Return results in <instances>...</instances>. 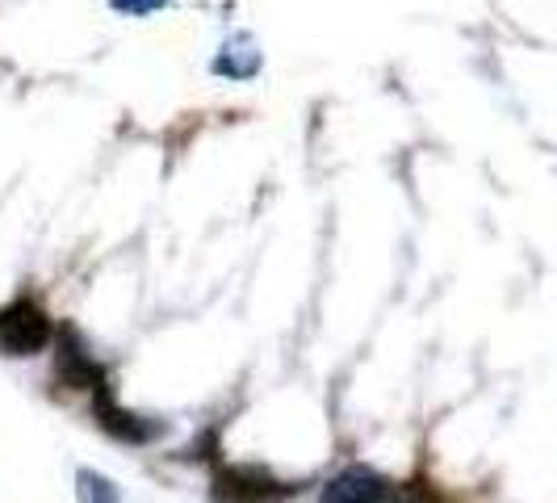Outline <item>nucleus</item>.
Returning <instances> with one entry per match:
<instances>
[{
  "mask_svg": "<svg viewBox=\"0 0 557 503\" xmlns=\"http://www.w3.org/2000/svg\"><path fill=\"white\" fill-rule=\"evenodd\" d=\"M298 491H302L298 482L277 478L269 466H251V462L219 466L210 478V500L214 503H285Z\"/></svg>",
  "mask_w": 557,
  "mask_h": 503,
  "instance_id": "1",
  "label": "nucleus"
},
{
  "mask_svg": "<svg viewBox=\"0 0 557 503\" xmlns=\"http://www.w3.org/2000/svg\"><path fill=\"white\" fill-rule=\"evenodd\" d=\"M55 373L63 387H72V391H97V387H106V369L101 361L92 357V348H88V340H84L72 323H63L55 332Z\"/></svg>",
  "mask_w": 557,
  "mask_h": 503,
  "instance_id": "4",
  "label": "nucleus"
},
{
  "mask_svg": "<svg viewBox=\"0 0 557 503\" xmlns=\"http://www.w3.org/2000/svg\"><path fill=\"white\" fill-rule=\"evenodd\" d=\"M55 340L47 310L29 298H13L0 307V357H34Z\"/></svg>",
  "mask_w": 557,
  "mask_h": 503,
  "instance_id": "2",
  "label": "nucleus"
},
{
  "mask_svg": "<svg viewBox=\"0 0 557 503\" xmlns=\"http://www.w3.org/2000/svg\"><path fill=\"white\" fill-rule=\"evenodd\" d=\"M76 500L81 503H122V491L113 487V478H106L101 470L84 466L76 470Z\"/></svg>",
  "mask_w": 557,
  "mask_h": 503,
  "instance_id": "6",
  "label": "nucleus"
},
{
  "mask_svg": "<svg viewBox=\"0 0 557 503\" xmlns=\"http://www.w3.org/2000/svg\"><path fill=\"white\" fill-rule=\"evenodd\" d=\"M256 68H260V56L251 51V38L226 42L223 56L214 59V72H219V76H231V81H248V76H256Z\"/></svg>",
  "mask_w": 557,
  "mask_h": 503,
  "instance_id": "5",
  "label": "nucleus"
},
{
  "mask_svg": "<svg viewBox=\"0 0 557 503\" xmlns=\"http://www.w3.org/2000/svg\"><path fill=\"white\" fill-rule=\"evenodd\" d=\"M117 13H131V17H147V13H156V9H164L172 0H110Z\"/></svg>",
  "mask_w": 557,
  "mask_h": 503,
  "instance_id": "7",
  "label": "nucleus"
},
{
  "mask_svg": "<svg viewBox=\"0 0 557 503\" xmlns=\"http://www.w3.org/2000/svg\"><path fill=\"white\" fill-rule=\"evenodd\" d=\"M92 419H97V428L113 437V441H122V445H151V441H160L168 432L164 419H151V416H139V412H126L117 398H113V387H97L92 391Z\"/></svg>",
  "mask_w": 557,
  "mask_h": 503,
  "instance_id": "3",
  "label": "nucleus"
}]
</instances>
